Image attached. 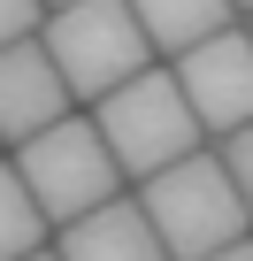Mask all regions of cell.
Listing matches in <instances>:
<instances>
[{"mask_svg": "<svg viewBox=\"0 0 253 261\" xmlns=\"http://www.w3.org/2000/svg\"><path fill=\"white\" fill-rule=\"evenodd\" d=\"M215 162L230 169V185H238V200H245V215H253V123L222 130V154H215Z\"/></svg>", "mask_w": 253, "mask_h": 261, "instance_id": "10", "label": "cell"}, {"mask_svg": "<svg viewBox=\"0 0 253 261\" xmlns=\"http://www.w3.org/2000/svg\"><path fill=\"white\" fill-rule=\"evenodd\" d=\"M230 8H253V0H230Z\"/></svg>", "mask_w": 253, "mask_h": 261, "instance_id": "14", "label": "cell"}, {"mask_svg": "<svg viewBox=\"0 0 253 261\" xmlns=\"http://www.w3.org/2000/svg\"><path fill=\"white\" fill-rule=\"evenodd\" d=\"M54 253H62V261H169V246L154 238L146 207L123 200V192L100 200V207H85V215H69Z\"/></svg>", "mask_w": 253, "mask_h": 261, "instance_id": "7", "label": "cell"}, {"mask_svg": "<svg viewBox=\"0 0 253 261\" xmlns=\"http://www.w3.org/2000/svg\"><path fill=\"white\" fill-rule=\"evenodd\" d=\"M131 16L146 23L154 54H184L192 39H207V31L230 23V0H131Z\"/></svg>", "mask_w": 253, "mask_h": 261, "instance_id": "8", "label": "cell"}, {"mask_svg": "<svg viewBox=\"0 0 253 261\" xmlns=\"http://www.w3.org/2000/svg\"><path fill=\"white\" fill-rule=\"evenodd\" d=\"M54 115H69V85H62L54 54L39 46V31L16 39V46H0V139L16 146L31 130H46Z\"/></svg>", "mask_w": 253, "mask_h": 261, "instance_id": "6", "label": "cell"}, {"mask_svg": "<svg viewBox=\"0 0 253 261\" xmlns=\"http://www.w3.org/2000/svg\"><path fill=\"white\" fill-rule=\"evenodd\" d=\"M138 207H146V223H154V238L169 246V261H200V253H215V246H230V238H245V200H238V185H230V169L215 162V154H177V162H161L154 177H138Z\"/></svg>", "mask_w": 253, "mask_h": 261, "instance_id": "1", "label": "cell"}, {"mask_svg": "<svg viewBox=\"0 0 253 261\" xmlns=\"http://www.w3.org/2000/svg\"><path fill=\"white\" fill-rule=\"evenodd\" d=\"M92 123H100L107 154L123 162V177H154L161 162H177V154H192L207 139L192 100H184V85H177V69H154V62L138 77H123L115 92H100Z\"/></svg>", "mask_w": 253, "mask_h": 261, "instance_id": "3", "label": "cell"}, {"mask_svg": "<svg viewBox=\"0 0 253 261\" xmlns=\"http://www.w3.org/2000/svg\"><path fill=\"white\" fill-rule=\"evenodd\" d=\"M39 16H46V0H0V46L31 39V31H39Z\"/></svg>", "mask_w": 253, "mask_h": 261, "instance_id": "11", "label": "cell"}, {"mask_svg": "<svg viewBox=\"0 0 253 261\" xmlns=\"http://www.w3.org/2000/svg\"><path fill=\"white\" fill-rule=\"evenodd\" d=\"M16 177L31 185V200L46 207V223H69V215L115 200L123 162L107 154V139H100L92 115H54L46 130L16 139Z\"/></svg>", "mask_w": 253, "mask_h": 261, "instance_id": "4", "label": "cell"}, {"mask_svg": "<svg viewBox=\"0 0 253 261\" xmlns=\"http://www.w3.org/2000/svg\"><path fill=\"white\" fill-rule=\"evenodd\" d=\"M169 69H177V85H184L200 130H238V123H253V31L222 23V31L192 39L184 54H169Z\"/></svg>", "mask_w": 253, "mask_h": 261, "instance_id": "5", "label": "cell"}, {"mask_svg": "<svg viewBox=\"0 0 253 261\" xmlns=\"http://www.w3.org/2000/svg\"><path fill=\"white\" fill-rule=\"evenodd\" d=\"M39 246H46V207L31 200V185L8 162V169H0V261H23Z\"/></svg>", "mask_w": 253, "mask_h": 261, "instance_id": "9", "label": "cell"}, {"mask_svg": "<svg viewBox=\"0 0 253 261\" xmlns=\"http://www.w3.org/2000/svg\"><path fill=\"white\" fill-rule=\"evenodd\" d=\"M46 8H62V0H46Z\"/></svg>", "mask_w": 253, "mask_h": 261, "instance_id": "15", "label": "cell"}, {"mask_svg": "<svg viewBox=\"0 0 253 261\" xmlns=\"http://www.w3.org/2000/svg\"><path fill=\"white\" fill-rule=\"evenodd\" d=\"M39 23H46L39 46L54 54L69 100H100V92H115L123 77H138L154 62V39L131 16V0H62V8H46Z\"/></svg>", "mask_w": 253, "mask_h": 261, "instance_id": "2", "label": "cell"}, {"mask_svg": "<svg viewBox=\"0 0 253 261\" xmlns=\"http://www.w3.org/2000/svg\"><path fill=\"white\" fill-rule=\"evenodd\" d=\"M200 261H253V238H230V246H215V253H200Z\"/></svg>", "mask_w": 253, "mask_h": 261, "instance_id": "12", "label": "cell"}, {"mask_svg": "<svg viewBox=\"0 0 253 261\" xmlns=\"http://www.w3.org/2000/svg\"><path fill=\"white\" fill-rule=\"evenodd\" d=\"M23 261H62V253H46V246H39V253H23Z\"/></svg>", "mask_w": 253, "mask_h": 261, "instance_id": "13", "label": "cell"}]
</instances>
